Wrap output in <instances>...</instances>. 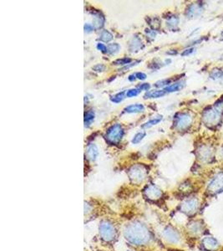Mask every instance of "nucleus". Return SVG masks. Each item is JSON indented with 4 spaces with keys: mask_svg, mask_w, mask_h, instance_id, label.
Returning <instances> with one entry per match:
<instances>
[{
    "mask_svg": "<svg viewBox=\"0 0 223 251\" xmlns=\"http://www.w3.org/2000/svg\"><path fill=\"white\" fill-rule=\"evenodd\" d=\"M202 244L207 250H214L218 245L217 240L213 237H206L202 240Z\"/></svg>",
    "mask_w": 223,
    "mask_h": 251,
    "instance_id": "nucleus-11",
    "label": "nucleus"
},
{
    "mask_svg": "<svg viewBox=\"0 0 223 251\" xmlns=\"http://www.w3.org/2000/svg\"><path fill=\"white\" fill-rule=\"evenodd\" d=\"M194 52V48H189V49H186L184 51L181 53V56H189L191 54H192Z\"/></svg>",
    "mask_w": 223,
    "mask_h": 251,
    "instance_id": "nucleus-35",
    "label": "nucleus"
},
{
    "mask_svg": "<svg viewBox=\"0 0 223 251\" xmlns=\"http://www.w3.org/2000/svg\"><path fill=\"white\" fill-rule=\"evenodd\" d=\"M113 34H111L110 32H109L108 30H103L102 33L100 34V39L101 41L105 43H109L110 42L112 39H113Z\"/></svg>",
    "mask_w": 223,
    "mask_h": 251,
    "instance_id": "nucleus-19",
    "label": "nucleus"
},
{
    "mask_svg": "<svg viewBox=\"0 0 223 251\" xmlns=\"http://www.w3.org/2000/svg\"><path fill=\"white\" fill-rule=\"evenodd\" d=\"M97 49L99 50H100L102 53H107V47L105 46L104 44H101V43H99L97 44Z\"/></svg>",
    "mask_w": 223,
    "mask_h": 251,
    "instance_id": "nucleus-32",
    "label": "nucleus"
},
{
    "mask_svg": "<svg viewBox=\"0 0 223 251\" xmlns=\"http://www.w3.org/2000/svg\"><path fill=\"white\" fill-rule=\"evenodd\" d=\"M161 120H162V116H160L156 117V118H154V119L150 120L149 121H147V122H145V123L142 125V128L151 127H153V126H155V125H156V124H158L159 122H160V121H161Z\"/></svg>",
    "mask_w": 223,
    "mask_h": 251,
    "instance_id": "nucleus-22",
    "label": "nucleus"
},
{
    "mask_svg": "<svg viewBox=\"0 0 223 251\" xmlns=\"http://www.w3.org/2000/svg\"><path fill=\"white\" fill-rule=\"evenodd\" d=\"M95 112L92 111H88L87 113H85L84 115V126L85 127H89L90 124L92 123L93 121L95 120Z\"/></svg>",
    "mask_w": 223,
    "mask_h": 251,
    "instance_id": "nucleus-20",
    "label": "nucleus"
},
{
    "mask_svg": "<svg viewBox=\"0 0 223 251\" xmlns=\"http://www.w3.org/2000/svg\"><path fill=\"white\" fill-rule=\"evenodd\" d=\"M145 136V132H138V133H136L135 136H134V137L132 138V143L133 144H138L139 142H140L141 141L143 140L144 137Z\"/></svg>",
    "mask_w": 223,
    "mask_h": 251,
    "instance_id": "nucleus-23",
    "label": "nucleus"
},
{
    "mask_svg": "<svg viewBox=\"0 0 223 251\" xmlns=\"http://www.w3.org/2000/svg\"><path fill=\"white\" fill-rule=\"evenodd\" d=\"M150 88H151V85H150L149 83H144V84H141L140 85H139L137 89L139 90L140 92L141 90H146V91H149Z\"/></svg>",
    "mask_w": 223,
    "mask_h": 251,
    "instance_id": "nucleus-31",
    "label": "nucleus"
},
{
    "mask_svg": "<svg viewBox=\"0 0 223 251\" xmlns=\"http://www.w3.org/2000/svg\"><path fill=\"white\" fill-rule=\"evenodd\" d=\"M141 47V41L138 37H134L132 39L130 44V50L131 51H135L137 50H140Z\"/></svg>",
    "mask_w": 223,
    "mask_h": 251,
    "instance_id": "nucleus-18",
    "label": "nucleus"
},
{
    "mask_svg": "<svg viewBox=\"0 0 223 251\" xmlns=\"http://www.w3.org/2000/svg\"><path fill=\"white\" fill-rule=\"evenodd\" d=\"M120 46L119 45V44L117 43H114V44H109V45L107 46V53L109 55H114L120 50Z\"/></svg>",
    "mask_w": 223,
    "mask_h": 251,
    "instance_id": "nucleus-21",
    "label": "nucleus"
},
{
    "mask_svg": "<svg viewBox=\"0 0 223 251\" xmlns=\"http://www.w3.org/2000/svg\"><path fill=\"white\" fill-rule=\"evenodd\" d=\"M179 23V19L176 16H171L167 20V24L170 27H176Z\"/></svg>",
    "mask_w": 223,
    "mask_h": 251,
    "instance_id": "nucleus-27",
    "label": "nucleus"
},
{
    "mask_svg": "<svg viewBox=\"0 0 223 251\" xmlns=\"http://www.w3.org/2000/svg\"><path fill=\"white\" fill-rule=\"evenodd\" d=\"M100 234L105 241H110L114 237V229L109 222H102L100 225Z\"/></svg>",
    "mask_w": 223,
    "mask_h": 251,
    "instance_id": "nucleus-5",
    "label": "nucleus"
},
{
    "mask_svg": "<svg viewBox=\"0 0 223 251\" xmlns=\"http://www.w3.org/2000/svg\"><path fill=\"white\" fill-rule=\"evenodd\" d=\"M124 235L129 242L136 245L144 244L150 239V233L145 226L139 222L132 223L127 226Z\"/></svg>",
    "mask_w": 223,
    "mask_h": 251,
    "instance_id": "nucleus-1",
    "label": "nucleus"
},
{
    "mask_svg": "<svg viewBox=\"0 0 223 251\" xmlns=\"http://www.w3.org/2000/svg\"><path fill=\"white\" fill-rule=\"evenodd\" d=\"M84 32H85V33H91L93 30H95L94 26L91 25V24H85L84 26Z\"/></svg>",
    "mask_w": 223,
    "mask_h": 251,
    "instance_id": "nucleus-33",
    "label": "nucleus"
},
{
    "mask_svg": "<svg viewBox=\"0 0 223 251\" xmlns=\"http://www.w3.org/2000/svg\"><path fill=\"white\" fill-rule=\"evenodd\" d=\"M145 194L151 199H157L161 196V191L155 186H150L145 190Z\"/></svg>",
    "mask_w": 223,
    "mask_h": 251,
    "instance_id": "nucleus-10",
    "label": "nucleus"
},
{
    "mask_svg": "<svg viewBox=\"0 0 223 251\" xmlns=\"http://www.w3.org/2000/svg\"><path fill=\"white\" fill-rule=\"evenodd\" d=\"M198 201L196 198H191V199L187 200L185 201V203L183 204V205L181 206V209L183 212H185V213H193L196 212V210L198 208Z\"/></svg>",
    "mask_w": 223,
    "mask_h": 251,
    "instance_id": "nucleus-8",
    "label": "nucleus"
},
{
    "mask_svg": "<svg viewBox=\"0 0 223 251\" xmlns=\"http://www.w3.org/2000/svg\"><path fill=\"white\" fill-rule=\"evenodd\" d=\"M145 110V107L142 104H133L130 105L125 108V111L127 113H140Z\"/></svg>",
    "mask_w": 223,
    "mask_h": 251,
    "instance_id": "nucleus-13",
    "label": "nucleus"
},
{
    "mask_svg": "<svg viewBox=\"0 0 223 251\" xmlns=\"http://www.w3.org/2000/svg\"><path fill=\"white\" fill-rule=\"evenodd\" d=\"M207 190L211 194H217L223 192V173L215 176L214 178L209 183Z\"/></svg>",
    "mask_w": 223,
    "mask_h": 251,
    "instance_id": "nucleus-4",
    "label": "nucleus"
},
{
    "mask_svg": "<svg viewBox=\"0 0 223 251\" xmlns=\"http://www.w3.org/2000/svg\"><path fill=\"white\" fill-rule=\"evenodd\" d=\"M93 70L96 72H103L105 70V66L102 64H98L93 67Z\"/></svg>",
    "mask_w": 223,
    "mask_h": 251,
    "instance_id": "nucleus-30",
    "label": "nucleus"
},
{
    "mask_svg": "<svg viewBox=\"0 0 223 251\" xmlns=\"http://www.w3.org/2000/svg\"><path fill=\"white\" fill-rule=\"evenodd\" d=\"M135 76H136L137 79H139L140 81H145V80L146 79L147 76L143 72H137L135 74Z\"/></svg>",
    "mask_w": 223,
    "mask_h": 251,
    "instance_id": "nucleus-34",
    "label": "nucleus"
},
{
    "mask_svg": "<svg viewBox=\"0 0 223 251\" xmlns=\"http://www.w3.org/2000/svg\"><path fill=\"white\" fill-rule=\"evenodd\" d=\"M138 63H140V61H135V62H134V63H130L129 64H127V65H126L124 68H123V70H126V69H129L131 68V67H132V66H134V65H135V64H137Z\"/></svg>",
    "mask_w": 223,
    "mask_h": 251,
    "instance_id": "nucleus-36",
    "label": "nucleus"
},
{
    "mask_svg": "<svg viewBox=\"0 0 223 251\" xmlns=\"http://www.w3.org/2000/svg\"><path fill=\"white\" fill-rule=\"evenodd\" d=\"M202 12V8L198 4H191L190 5V7L186 11V14L188 16L191 17H194V16H197L198 14H200V13Z\"/></svg>",
    "mask_w": 223,
    "mask_h": 251,
    "instance_id": "nucleus-15",
    "label": "nucleus"
},
{
    "mask_svg": "<svg viewBox=\"0 0 223 251\" xmlns=\"http://www.w3.org/2000/svg\"><path fill=\"white\" fill-rule=\"evenodd\" d=\"M166 92L165 90H154V91H147L144 96L145 98H160L164 96Z\"/></svg>",
    "mask_w": 223,
    "mask_h": 251,
    "instance_id": "nucleus-16",
    "label": "nucleus"
},
{
    "mask_svg": "<svg viewBox=\"0 0 223 251\" xmlns=\"http://www.w3.org/2000/svg\"><path fill=\"white\" fill-rule=\"evenodd\" d=\"M210 77L211 79H219V78H222L223 77V70H218V69H216V70H213L211 73H210Z\"/></svg>",
    "mask_w": 223,
    "mask_h": 251,
    "instance_id": "nucleus-26",
    "label": "nucleus"
},
{
    "mask_svg": "<svg viewBox=\"0 0 223 251\" xmlns=\"http://www.w3.org/2000/svg\"><path fill=\"white\" fill-rule=\"evenodd\" d=\"M165 238L168 240L169 242L177 243L180 240V235L176 231L171 229V228H167L164 232Z\"/></svg>",
    "mask_w": 223,
    "mask_h": 251,
    "instance_id": "nucleus-9",
    "label": "nucleus"
},
{
    "mask_svg": "<svg viewBox=\"0 0 223 251\" xmlns=\"http://www.w3.org/2000/svg\"><path fill=\"white\" fill-rule=\"evenodd\" d=\"M140 93V90L137 88H135V89H131V90H128L126 91V97H135V96H136L138 94Z\"/></svg>",
    "mask_w": 223,
    "mask_h": 251,
    "instance_id": "nucleus-28",
    "label": "nucleus"
},
{
    "mask_svg": "<svg viewBox=\"0 0 223 251\" xmlns=\"http://www.w3.org/2000/svg\"><path fill=\"white\" fill-rule=\"evenodd\" d=\"M124 136V129L120 124H114L108 129L106 132V139L110 143H118Z\"/></svg>",
    "mask_w": 223,
    "mask_h": 251,
    "instance_id": "nucleus-2",
    "label": "nucleus"
},
{
    "mask_svg": "<svg viewBox=\"0 0 223 251\" xmlns=\"http://www.w3.org/2000/svg\"><path fill=\"white\" fill-rule=\"evenodd\" d=\"M104 22H105V19L103 16H101L100 14H97L95 16V19L93 20V26L95 30H99L103 27L104 25Z\"/></svg>",
    "mask_w": 223,
    "mask_h": 251,
    "instance_id": "nucleus-17",
    "label": "nucleus"
},
{
    "mask_svg": "<svg viewBox=\"0 0 223 251\" xmlns=\"http://www.w3.org/2000/svg\"><path fill=\"white\" fill-rule=\"evenodd\" d=\"M203 120L206 125H216L220 120V112L216 109H209L204 111Z\"/></svg>",
    "mask_w": 223,
    "mask_h": 251,
    "instance_id": "nucleus-6",
    "label": "nucleus"
},
{
    "mask_svg": "<svg viewBox=\"0 0 223 251\" xmlns=\"http://www.w3.org/2000/svg\"><path fill=\"white\" fill-rule=\"evenodd\" d=\"M125 94H126L125 91L116 94V95H114V96H112V97L110 98V101L114 103H120L125 99Z\"/></svg>",
    "mask_w": 223,
    "mask_h": 251,
    "instance_id": "nucleus-24",
    "label": "nucleus"
},
{
    "mask_svg": "<svg viewBox=\"0 0 223 251\" xmlns=\"http://www.w3.org/2000/svg\"><path fill=\"white\" fill-rule=\"evenodd\" d=\"M131 61H132V60H131V58L126 57V58L118 59V60H114V62H113V64H114V65H127V64L131 63Z\"/></svg>",
    "mask_w": 223,
    "mask_h": 251,
    "instance_id": "nucleus-25",
    "label": "nucleus"
},
{
    "mask_svg": "<svg viewBox=\"0 0 223 251\" xmlns=\"http://www.w3.org/2000/svg\"><path fill=\"white\" fill-rule=\"evenodd\" d=\"M136 79H137V78H136V76H135V74H132V75H130V76H129V77H128V80H129L130 81H131V82L135 81Z\"/></svg>",
    "mask_w": 223,
    "mask_h": 251,
    "instance_id": "nucleus-37",
    "label": "nucleus"
},
{
    "mask_svg": "<svg viewBox=\"0 0 223 251\" xmlns=\"http://www.w3.org/2000/svg\"><path fill=\"white\" fill-rule=\"evenodd\" d=\"M192 122L191 116L187 113H179L175 116V127L179 131H183L189 127Z\"/></svg>",
    "mask_w": 223,
    "mask_h": 251,
    "instance_id": "nucleus-3",
    "label": "nucleus"
},
{
    "mask_svg": "<svg viewBox=\"0 0 223 251\" xmlns=\"http://www.w3.org/2000/svg\"><path fill=\"white\" fill-rule=\"evenodd\" d=\"M99 155V152H98V148L97 147L95 144H90L89 145L88 148H87V156L88 158L92 160V161H95V159L98 157Z\"/></svg>",
    "mask_w": 223,
    "mask_h": 251,
    "instance_id": "nucleus-14",
    "label": "nucleus"
},
{
    "mask_svg": "<svg viewBox=\"0 0 223 251\" xmlns=\"http://www.w3.org/2000/svg\"><path fill=\"white\" fill-rule=\"evenodd\" d=\"M184 86H185V81H179V82L174 83L172 85H168L164 90L166 93H171V92H176V91L181 90Z\"/></svg>",
    "mask_w": 223,
    "mask_h": 251,
    "instance_id": "nucleus-12",
    "label": "nucleus"
},
{
    "mask_svg": "<svg viewBox=\"0 0 223 251\" xmlns=\"http://www.w3.org/2000/svg\"><path fill=\"white\" fill-rule=\"evenodd\" d=\"M171 80H170V79H166V80H162V81H159L156 82V84H155V86L156 87H164V86H168L169 84H171Z\"/></svg>",
    "mask_w": 223,
    "mask_h": 251,
    "instance_id": "nucleus-29",
    "label": "nucleus"
},
{
    "mask_svg": "<svg viewBox=\"0 0 223 251\" xmlns=\"http://www.w3.org/2000/svg\"><path fill=\"white\" fill-rule=\"evenodd\" d=\"M145 169L142 166L133 167L130 172V177L134 182H141L145 176Z\"/></svg>",
    "mask_w": 223,
    "mask_h": 251,
    "instance_id": "nucleus-7",
    "label": "nucleus"
}]
</instances>
